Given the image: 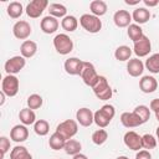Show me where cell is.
Returning a JSON list of instances; mask_svg holds the SVG:
<instances>
[{"label": "cell", "mask_w": 159, "mask_h": 159, "mask_svg": "<svg viewBox=\"0 0 159 159\" xmlns=\"http://www.w3.org/2000/svg\"><path fill=\"white\" fill-rule=\"evenodd\" d=\"M80 25L89 34H97L102 29V21L98 16H94L92 14H83L80 17Z\"/></svg>", "instance_id": "obj_1"}, {"label": "cell", "mask_w": 159, "mask_h": 159, "mask_svg": "<svg viewBox=\"0 0 159 159\" xmlns=\"http://www.w3.org/2000/svg\"><path fill=\"white\" fill-rule=\"evenodd\" d=\"M53 47L60 55H68L73 50V41L66 34H57L53 39Z\"/></svg>", "instance_id": "obj_2"}, {"label": "cell", "mask_w": 159, "mask_h": 159, "mask_svg": "<svg viewBox=\"0 0 159 159\" xmlns=\"http://www.w3.org/2000/svg\"><path fill=\"white\" fill-rule=\"evenodd\" d=\"M20 82L15 75H6L1 82V92L5 93L6 97H15L19 92Z\"/></svg>", "instance_id": "obj_3"}, {"label": "cell", "mask_w": 159, "mask_h": 159, "mask_svg": "<svg viewBox=\"0 0 159 159\" xmlns=\"http://www.w3.org/2000/svg\"><path fill=\"white\" fill-rule=\"evenodd\" d=\"M56 132L60 133L66 140L72 139V137L76 135L78 132V123L77 120H73V119H66L57 125Z\"/></svg>", "instance_id": "obj_4"}, {"label": "cell", "mask_w": 159, "mask_h": 159, "mask_svg": "<svg viewBox=\"0 0 159 159\" xmlns=\"http://www.w3.org/2000/svg\"><path fill=\"white\" fill-rule=\"evenodd\" d=\"M80 76H81L82 81L84 82V84L89 86L91 88L94 86V83L97 82V80L99 77V75L97 73L94 66L91 62H86V61L83 62V68H82V72H81Z\"/></svg>", "instance_id": "obj_5"}, {"label": "cell", "mask_w": 159, "mask_h": 159, "mask_svg": "<svg viewBox=\"0 0 159 159\" xmlns=\"http://www.w3.org/2000/svg\"><path fill=\"white\" fill-rule=\"evenodd\" d=\"M26 65V58L22 56H12L10 57L5 65H4V70L7 75H16L19 73Z\"/></svg>", "instance_id": "obj_6"}, {"label": "cell", "mask_w": 159, "mask_h": 159, "mask_svg": "<svg viewBox=\"0 0 159 159\" xmlns=\"http://www.w3.org/2000/svg\"><path fill=\"white\" fill-rule=\"evenodd\" d=\"M48 6L47 0H32L26 6V14L31 19H37L42 15L43 10Z\"/></svg>", "instance_id": "obj_7"}, {"label": "cell", "mask_w": 159, "mask_h": 159, "mask_svg": "<svg viewBox=\"0 0 159 159\" xmlns=\"http://www.w3.org/2000/svg\"><path fill=\"white\" fill-rule=\"evenodd\" d=\"M31 32H32L31 25L25 20L16 21L15 25L12 26V34L19 40H25L26 41V39L31 35Z\"/></svg>", "instance_id": "obj_8"}, {"label": "cell", "mask_w": 159, "mask_h": 159, "mask_svg": "<svg viewBox=\"0 0 159 159\" xmlns=\"http://www.w3.org/2000/svg\"><path fill=\"white\" fill-rule=\"evenodd\" d=\"M83 62L84 61H82L77 57H70L63 63L65 71L71 76H80L82 72V68H83Z\"/></svg>", "instance_id": "obj_9"}, {"label": "cell", "mask_w": 159, "mask_h": 159, "mask_svg": "<svg viewBox=\"0 0 159 159\" xmlns=\"http://www.w3.org/2000/svg\"><path fill=\"white\" fill-rule=\"evenodd\" d=\"M123 140H124V144L127 148H129L130 150H140L142 149V137L134 132V130H129L124 134L123 137Z\"/></svg>", "instance_id": "obj_10"}, {"label": "cell", "mask_w": 159, "mask_h": 159, "mask_svg": "<svg viewBox=\"0 0 159 159\" xmlns=\"http://www.w3.org/2000/svg\"><path fill=\"white\" fill-rule=\"evenodd\" d=\"M152 51V42L149 40L148 36H143L139 41L134 42V48L133 52L138 56V57H145L149 55V52Z\"/></svg>", "instance_id": "obj_11"}, {"label": "cell", "mask_w": 159, "mask_h": 159, "mask_svg": "<svg viewBox=\"0 0 159 159\" xmlns=\"http://www.w3.org/2000/svg\"><path fill=\"white\" fill-rule=\"evenodd\" d=\"M93 112L87 108V107H82L80 109H77L76 112V119L77 123H80V125L82 127H89L94 120H93Z\"/></svg>", "instance_id": "obj_12"}, {"label": "cell", "mask_w": 159, "mask_h": 159, "mask_svg": "<svg viewBox=\"0 0 159 159\" xmlns=\"http://www.w3.org/2000/svg\"><path fill=\"white\" fill-rule=\"evenodd\" d=\"M29 137V129L24 124H16L10 130V139L16 143H22Z\"/></svg>", "instance_id": "obj_13"}, {"label": "cell", "mask_w": 159, "mask_h": 159, "mask_svg": "<svg viewBox=\"0 0 159 159\" xmlns=\"http://www.w3.org/2000/svg\"><path fill=\"white\" fill-rule=\"evenodd\" d=\"M120 123L125 128H135L143 124L142 119L134 112H123L120 114Z\"/></svg>", "instance_id": "obj_14"}, {"label": "cell", "mask_w": 159, "mask_h": 159, "mask_svg": "<svg viewBox=\"0 0 159 159\" xmlns=\"http://www.w3.org/2000/svg\"><path fill=\"white\" fill-rule=\"evenodd\" d=\"M58 25H60L58 20L56 17L51 16V15H47V16L42 17V20L40 22V27H41V30L45 34H53V32H56L57 29H58Z\"/></svg>", "instance_id": "obj_15"}, {"label": "cell", "mask_w": 159, "mask_h": 159, "mask_svg": "<svg viewBox=\"0 0 159 159\" xmlns=\"http://www.w3.org/2000/svg\"><path fill=\"white\" fill-rule=\"evenodd\" d=\"M139 88L143 93H153L158 88V81L153 76H143L139 80Z\"/></svg>", "instance_id": "obj_16"}, {"label": "cell", "mask_w": 159, "mask_h": 159, "mask_svg": "<svg viewBox=\"0 0 159 159\" xmlns=\"http://www.w3.org/2000/svg\"><path fill=\"white\" fill-rule=\"evenodd\" d=\"M132 20V14H129L127 10H118L113 15V21L117 27H128Z\"/></svg>", "instance_id": "obj_17"}, {"label": "cell", "mask_w": 159, "mask_h": 159, "mask_svg": "<svg viewBox=\"0 0 159 159\" xmlns=\"http://www.w3.org/2000/svg\"><path fill=\"white\" fill-rule=\"evenodd\" d=\"M144 71V63L139 58H130L127 63V72L132 77H139L142 76Z\"/></svg>", "instance_id": "obj_18"}, {"label": "cell", "mask_w": 159, "mask_h": 159, "mask_svg": "<svg viewBox=\"0 0 159 159\" xmlns=\"http://www.w3.org/2000/svg\"><path fill=\"white\" fill-rule=\"evenodd\" d=\"M20 52H21V56L25 57V58H31L36 55L37 52V43L32 40H26L21 43L20 46Z\"/></svg>", "instance_id": "obj_19"}, {"label": "cell", "mask_w": 159, "mask_h": 159, "mask_svg": "<svg viewBox=\"0 0 159 159\" xmlns=\"http://www.w3.org/2000/svg\"><path fill=\"white\" fill-rule=\"evenodd\" d=\"M19 119L24 125H31V124H35V122H36V114H35L34 109H30L29 107H26L20 111Z\"/></svg>", "instance_id": "obj_20"}, {"label": "cell", "mask_w": 159, "mask_h": 159, "mask_svg": "<svg viewBox=\"0 0 159 159\" xmlns=\"http://www.w3.org/2000/svg\"><path fill=\"white\" fill-rule=\"evenodd\" d=\"M132 19L137 22V25L145 24L150 19V11L145 7H137L132 14Z\"/></svg>", "instance_id": "obj_21"}, {"label": "cell", "mask_w": 159, "mask_h": 159, "mask_svg": "<svg viewBox=\"0 0 159 159\" xmlns=\"http://www.w3.org/2000/svg\"><path fill=\"white\" fill-rule=\"evenodd\" d=\"M107 4L103 0H93L89 4V10L94 16H103L107 12Z\"/></svg>", "instance_id": "obj_22"}, {"label": "cell", "mask_w": 159, "mask_h": 159, "mask_svg": "<svg viewBox=\"0 0 159 159\" xmlns=\"http://www.w3.org/2000/svg\"><path fill=\"white\" fill-rule=\"evenodd\" d=\"M66 139L57 132H55L53 134H51L50 139H48V145L51 149L53 150H60V149H63L65 148V144H66Z\"/></svg>", "instance_id": "obj_23"}, {"label": "cell", "mask_w": 159, "mask_h": 159, "mask_svg": "<svg viewBox=\"0 0 159 159\" xmlns=\"http://www.w3.org/2000/svg\"><path fill=\"white\" fill-rule=\"evenodd\" d=\"M10 159H32V155L24 145H16L10 152Z\"/></svg>", "instance_id": "obj_24"}, {"label": "cell", "mask_w": 159, "mask_h": 159, "mask_svg": "<svg viewBox=\"0 0 159 159\" xmlns=\"http://www.w3.org/2000/svg\"><path fill=\"white\" fill-rule=\"evenodd\" d=\"M48 12L51 16L56 17V19H63L65 16H67V9L65 5L62 4H58V2H53V4H50L48 5Z\"/></svg>", "instance_id": "obj_25"}, {"label": "cell", "mask_w": 159, "mask_h": 159, "mask_svg": "<svg viewBox=\"0 0 159 159\" xmlns=\"http://www.w3.org/2000/svg\"><path fill=\"white\" fill-rule=\"evenodd\" d=\"M78 26V20L73 15H67L61 20V27L67 32H73Z\"/></svg>", "instance_id": "obj_26"}, {"label": "cell", "mask_w": 159, "mask_h": 159, "mask_svg": "<svg viewBox=\"0 0 159 159\" xmlns=\"http://www.w3.org/2000/svg\"><path fill=\"white\" fill-rule=\"evenodd\" d=\"M6 12L7 15L11 17V19H19L22 12H24V7H22V4L19 2V1H12L7 5L6 7Z\"/></svg>", "instance_id": "obj_27"}, {"label": "cell", "mask_w": 159, "mask_h": 159, "mask_svg": "<svg viewBox=\"0 0 159 159\" xmlns=\"http://www.w3.org/2000/svg\"><path fill=\"white\" fill-rule=\"evenodd\" d=\"M130 56H132V50L129 46H125V45H122V46H118L114 51V57L117 61H129L130 60Z\"/></svg>", "instance_id": "obj_28"}, {"label": "cell", "mask_w": 159, "mask_h": 159, "mask_svg": "<svg viewBox=\"0 0 159 159\" xmlns=\"http://www.w3.org/2000/svg\"><path fill=\"white\" fill-rule=\"evenodd\" d=\"M127 35H128V37H129V39H130L133 42L139 41V40H140V39L144 36L142 27H140L139 25H137V24H130V25L128 26Z\"/></svg>", "instance_id": "obj_29"}, {"label": "cell", "mask_w": 159, "mask_h": 159, "mask_svg": "<svg viewBox=\"0 0 159 159\" xmlns=\"http://www.w3.org/2000/svg\"><path fill=\"white\" fill-rule=\"evenodd\" d=\"M65 152H66V154H68V155H76V154H78V153H81V149H82V144L78 142V140H76V139H68L67 142H66V144H65Z\"/></svg>", "instance_id": "obj_30"}, {"label": "cell", "mask_w": 159, "mask_h": 159, "mask_svg": "<svg viewBox=\"0 0 159 159\" xmlns=\"http://www.w3.org/2000/svg\"><path fill=\"white\" fill-rule=\"evenodd\" d=\"M34 130H35V133H36L37 135L45 137V135H47L48 132H50V124H48V122L45 120V119H37V120L35 122V124H34Z\"/></svg>", "instance_id": "obj_31"}, {"label": "cell", "mask_w": 159, "mask_h": 159, "mask_svg": "<svg viewBox=\"0 0 159 159\" xmlns=\"http://www.w3.org/2000/svg\"><path fill=\"white\" fill-rule=\"evenodd\" d=\"M147 70L152 73H159V53H154L152 56H149L145 61Z\"/></svg>", "instance_id": "obj_32"}, {"label": "cell", "mask_w": 159, "mask_h": 159, "mask_svg": "<svg viewBox=\"0 0 159 159\" xmlns=\"http://www.w3.org/2000/svg\"><path fill=\"white\" fill-rule=\"evenodd\" d=\"M108 139V133L107 130H104L103 128L97 129L92 133V142L96 145H102L103 143H106V140Z\"/></svg>", "instance_id": "obj_33"}, {"label": "cell", "mask_w": 159, "mask_h": 159, "mask_svg": "<svg viewBox=\"0 0 159 159\" xmlns=\"http://www.w3.org/2000/svg\"><path fill=\"white\" fill-rule=\"evenodd\" d=\"M158 144L157 138L153 134H144L142 135V148H144L145 150H150L154 149Z\"/></svg>", "instance_id": "obj_34"}, {"label": "cell", "mask_w": 159, "mask_h": 159, "mask_svg": "<svg viewBox=\"0 0 159 159\" xmlns=\"http://www.w3.org/2000/svg\"><path fill=\"white\" fill-rule=\"evenodd\" d=\"M133 112L142 119L143 123H145V122L150 118V109H149V107H147V106H144V104L137 106V107L133 109Z\"/></svg>", "instance_id": "obj_35"}, {"label": "cell", "mask_w": 159, "mask_h": 159, "mask_svg": "<svg viewBox=\"0 0 159 159\" xmlns=\"http://www.w3.org/2000/svg\"><path fill=\"white\" fill-rule=\"evenodd\" d=\"M42 103H43V99L40 94L34 93V94H30L27 97V107L30 109H39L42 106Z\"/></svg>", "instance_id": "obj_36"}, {"label": "cell", "mask_w": 159, "mask_h": 159, "mask_svg": "<svg viewBox=\"0 0 159 159\" xmlns=\"http://www.w3.org/2000/svg\"><path fill=\"white\" fill-rule=\"evenodd\" d=\"M93 120H94V123H96L99 128H106V127L111 123V119H108V118L101 112V109H98V111L94 112V114H93Z\"/></svg>", "instance_id": "obj_37"}, {"label": "cell", "mask_w": 159, "mask_h": 159, "mask_svg": "<svg viewBox=\"0 0 159 159\" xmlns=\"http://www.w3.org/2000/svg\"><path fill=\"white\" fill-rule=\"evenodd\" d=\"M108 87H111V86H109V83H108L107 78H106L104 76H99V77H98V80H97V82H96V83H94V86L92 87V89H93L94 94H98V93H101L102 91L107 89Z\"/></svg>", "instance_id": "obj_38"}, {"label": "cell", "mask_w": 159, "mask_h": 159, "mask_svg": "<svg viewBox=\"0 0 159 159\" xmlns=\"http://www.w3.org/2000/svg\"><path fill=\"white\" fill-rule=\"evenodd\" d=\"M10 149V139L7 137H0V152H1V159L5 157V154Z\"/></svg>", "instance_id": "obj_39"}, {"label": "cell", "mask_w": 159, "mask_h": 159, "mask_svg": "<svg viewBox=\"0 0 159 159\" xmlns=\"http://www.w3.org/2000/svg\"><path fill=\"white\" fill-rule=\"evenodd\" d=\"M101 112L108 118V119H113V117L116 116V109H114V107L112 106V104H104V106H102L101 108Z\"/></svg>", "instance_id": "obj_40"}, {"label": "cell", "mask_w": 159, "mask_h": 159, "mask_svg": "<svg viewBox=\"0 0 159 159\" xmlns=\"http://www.w3.org/2000/svg\"><path fill=\"white\" fill-rule=\"evenodd\" d=\"M112 94H113L112 88H111V87H108L107 89H104V91H102L101 93L96 94V97H97L98 99H101V101H107V99H111Z\"/></svg>", "instance_id": "obj_41"}, {"label": "cell", "mask_w": 159, "mask_h": 159, "mask_svg": "<svg viewBox=\"0 0 159 159\" xmlns=\"http://www.w3.org/2000/svg\"><path fill=\"white\" fill-rule=\"evenodd\" d=\"M135 159H152V154L149 150H138V153L135 154Z\"/></svg>", "instance_id": "obj_42"}, {"label": "cell", "mask_w": 159, "mask_h": 159, "mask_svg": "<svg viewBox=\"0 0 159 159\" xmlns=\"http://www.w3.org/2000/svg\"><path fill=\"white\" fill-rule=\"evenodd\" d=\"M149 108H150V111H153L154 113H158V112H159V98L152 99V102H150V104H149Z\"/></svg>", "instance_id": "obj_43"}, {"label": "cell", "mask_w": 159, "mask_h": 159, "mask_svg": "<svg viewBox=\"0 0 159 159\" xmlns=\"http://www.w3.org/2000/svg\"><path fill=\"white\" fill-rule=\"evenodd\" d=\"M143 2H144V5L148 6V7H154V6H157V5L159 4L158 0H143Z\"/></svg>", "instance_id": "obj_44"}, {"label": "cell", "mask_w": 159, "mask_h": 159, "mask_svg": "<svg viewBox=\"0 0 159 159\" xmlns=\"http://www.w3.org/2000/svg\"><path fill=\"white\" fill-rule=\"evenodd\" d=\"M72 159H88L84 154H82V153H78V154H76V155H73V158Z\"/></svg>", "instance_id": "obj_45"}, {"label": "cell", "mask_w": 159, "mask_h": 159, "mask_svg": "<svg viewBox=\"0 0 159 159\" xmlns=\"http://www.w3.org/2000/svg\"><path fill=\"white\" fill-rule=\"evenodd\" d=\"M124 2L127 5H137L139 4V0H124Z\"/></svg>", "instance_id": "obj_46"}, {"label": "cell", "mask_w": 159, "mask_h": 159, "mask_svg": "<svg viewBox=\"0 0 159 159\" xmlns=\"http://www.w3.org/2000/svg\"><path fill=\"white\" fill-rule=\"evenodd\" d=\"M0 97H1L0 106H2V104H4V102H5V93H4V92H1V93H0Z\"/></svg>", "instance_id": "obj_47"}, {"label": "cell", "mask_w": 159, "mask_h": 159, "mask_svg": "<svg viewBox=\"0 0 159 159\" xmlns=\"http://www.w3.org/2000/svg\"><path fill=\"white\" fill-rule=\"evenodd\" d=\"M155 133H157V140H158V143H159V127L157 128V130H155Z\"/></svg>", "instance_id": "obj_48"}, {"label": "cell", "mask_w": 159, "mask_h": 159, "mask_svg": "<svg viewBox=\"0 0 159 159\" xmlns=\"http://www.w3.org/2000/svg\"><path fill=\"white\" fill-rule=\"evenodd\" d=\"M116 159H128V158L124 157V155H120V157H118V158H116Z\"/></svg>", "instance_id": "obj_49"}, {"label": "cell", "mask_w": 159, "mask_h": 159, "mask_svg": "<svg viewBox=\"0 0 159 159\" xmlns=\"http://www.w3.org/2000/svg\"><path fill=\"white\" fill-rule=\"evenodd\" d=\"M155 118L159 120V112H158V113H155Z\"/></svg>", "instance_id": "obj_50"}]
</instances>
